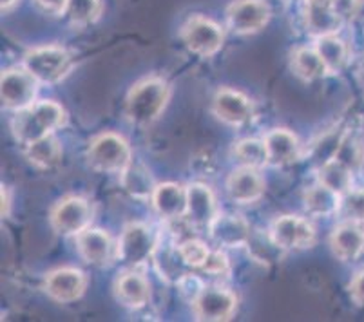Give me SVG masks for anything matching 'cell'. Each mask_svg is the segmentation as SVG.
<instances>
[{
	"label": "cell",
	"instance_id": "6da1fadb",
	"mask_svg": "<svg viewBox=\"0 0 364 322\" xmlns=\"http://www.w3.org/2000/svg\"><path fill=\"white\" fill-rule=\"evenodd\" d=\"M168 85L161 78H145L129 91L125 100V116L132 125L147 127L154 124L168 102Z\"/></svg>",
	"mask_w": 364,
	"mask_h": 322
},
{
	"label": "cell",
	"instance_id": "7a4b0ae2",
	"mask_svg": "<svg viewBox=\"0 0 364 322\" xmlns=\"http://www.w3.org/2000/svg\"><path fill=\"white\" fill-rule=\"evenodd\" d=\"M65 112L56 102H35L29 107L16 111L13 118V134L21 144L29 145L46 138L64 124Z\"/></svg>",
	"mask_w": 364,
	"mask_h": 322
},
{
	"label": "cell",
	"instance_id": "3957f363",
	"mask_svg": "<svg viewBox=\"0 0 364 322\" xmlns=\"http://www.w3.org/2000/svg\"><path fill=\"white\" fill-rule=\"evenodd\" d=\"M87 161L98 172H122L132 161L131 147L122 136L104 132L89 145Z\"/></svg>",
	"mask_w": 364,
	"mask_h": 322
},
{
	"label": "cell",
	"instance_id": "277c9868",
	"mask_svg": "<svg viewBox=\"0 0 364 322\" xmlns=\"http://www.w3.org/2000/svg\"><path fill=\"white\" fill-rule=\"evenodd\" d=\"M24 68L41 84H55L64 78L71 69V55L65 49L48 45L26 53Z\"/></svg>",
	"mask_w": 364,
	"mask_h": 322
},
{
	"label": "cell",
	"instance_id": "5b68a950",
	"mask_svg": "<svg viewBox=\"0 0 364 322\" xmlns=\"http://www.w3.org/2000/svg\"><path fill=\"white\" fill-rule=\"evenodd\" d=\"M38 80L22 65L18 69H8L2 73L0 78V95L2 104L11 111H22L35 104L36 91H38Z\"/></svg>",
	"mask_w": 364,
	"mask_h": 322
},
{
	"label": "cell",
	"instance_id": "8992f818",
	"mask_svg": "<svg viewBox=\"0 0 364 322\" xmlns=\"http://www.w3.org/2000/svg\"><path fill=\"white\" fill-rule=\"evenodd\" d=\"M156 247V237H154V234H152L147 225L131 223L122 232L117 255L124 264L136 268L154 255Z\"/></svg>",
	"mask_w": 364,
	"mask_h": 322
},
{
	"label": "cell",
	"instance_id": "52a82bcc",
	"mask_svg": "<svg viewBox=\"0 0 364 322\" xmlns=\"http://www.w3.org/2000/svg\"><path fill=\"white\" fill-rule=\"evenodd\" d=\"M49 219H51V227L56 234L78 235L85 228H89L92 219V208L84 198L71 195L53 207Z\"/></svg>",
	"mask_w": 364,
	"mask_h": 322
},
{
	"label": "cell",
	"instance_id": "ba28073f",
	"mask_svg": "<svg viewBox=\"0 0 364 322\" xmlns=\"http://www.w3.org/2000/svg\"><path fill=\"white\" fill-rule=\"evenodd\" d=\"M270 239L279 250H303L316 243V230L299 215H281L270 227Z\"/></svg>",
	"mask_w": 364,
	"mask_h": 322
},
{
	"label": "cell",
	"instance_id": "9c48e42d",
	"mask_svg": "<svg viewBox=\"0 0 364 322\" xmlns=\"http://www.w3.org/2000/svg\"><path fill=\"white\" fill-rule=\"evenodd\" d=\"M181 38L188 51L200 56H213L223 45V31L220 26L205 16H193L185 22Z\"/></svg>",
	"mask_w": 364,
	"mask_h": 322
},
{
	"label": "cell",
	"instance_id": "30bf717a",
	"mask_svg": "<svg viewBox=\"0 0 364 322\" xmlns=\"http://www.w3.org/2000/svg\"><path fill=\"white\" fill-rule=\"evenodd\" d=\"M270 20V8L264 0H236L228 6V28L236 35H250L259 31Z\"/></svg>",
	"mask_w": 364,
	"mask_h": 322
},
{
	"label": "cell",
	"instance_id": "8fae6325",
	"mask_svg": "<svg viewBox=\"0 0 364 322\" xmlns=\"http://www.w3.org/2000/svg\"><path fill=\"white\" fill-rule=\"evenodd\" d=\"M237 299L225 288H205L194 301V313L198 321L221 322L228 321L236 311Z\"/></svg>",
	"mask_w": 364,
	"mask_h": 322
},
{
	"label": "cell",
	"instance_id": "7c38bea8",
	"mask_svg": "<svg viewBox=\"0 0 364 322\" xmlns=\"http://www.w3.org/2000/svg\"><path fill=\"white\" fill-rule=\"evenodd\" d=\"M87 277L76 268H58L46 277L44 290L56 303H73L84 295Z\"/></svg>",
	"mask_w": 364,
	"mask_h": 322
},
{
	"label": "cell",
	"instance_id": "4fadbf2b",
	"mask_svg": "<svg viewBox=\"0 0 364 322\" xmlns=\"http://www.w3.org/2000/svg\"><path fill=\"white\" fill-rule=\"evenodd\" d=\"M213 111L218 119L232 127L245 125L252 119L254 114L252 102L243 92L234 89H221L216 92L213 100Z\"/></svg>",
	"mask_w": 364,
	"mask_h": 322
},
{
	"label": "cell",
	"instance_id": "5bb4252c",
	"mask_svg": "<svg viewBox=\"0 0 364 322\" xmlns=\"http://www.w3.org/2000/svg\"><path fill=\"white\" fill-rule=\"evenodd\" d=\"M76 243H78V252L85 263L95 264V267H107L114 259V250L109 234L98 228H85L84 232L76 235Z\"/></svg>",
	"mask_w": 364,
	"mask_h": 322
},
{
	"label": "cell",
	"instance_id": "9a60e30c",
	"mask_svg": "<svg viewBox=\"0 0 364 322\" xmlns=\"http://www.w3.org/2000/svg\"><path fill=\"white\" fill-rule=\"evenodd\" d=\"M227 192L230 199L240 205L256 203L264 194V181L257 168L241 167L228 176Z\"/></svg>",
	"mask_w": 364,
	"mask_h": 322
},
{
	"label": "cell",
	"instance_id": "2e32d148",
	"mask_svg": "<svg viewBox=\"0 0 364 322\" xmlns=\"http://www.w3.org/2000/svg\"><path fill=\"white\" fill-rule=\"evenodd\" d=\"M208 232H210V237L225 248L243 247L250 241V227L240 215L218 214L208 227Z\"/></svg>",
	"mask_w": 364,
	"mask_h": 322
},
{
	"label": "cell",
	"instance_id": "e0dca14e",
	"mask_svg": "<svg viewBox=\"0 0 364 322\" xmlns=\"http://www.w3.org/2000/svg\"><path fill=\"white\" fill-rule=\"evenodd\" d=\"M218 215L216 199L213 190L203 183L187 187V218L194 227H210Z\"/></svg>",
	"mask_w": 364,
	"mask_h": 322
},
{
	"label": "cell",
	"instance_id": "ac0fdd59",
	"mask_svg": "<svg viewBox=\"0 0 364 322\" xmlns=\"http://www.w3.org/2000/svg\"><path fill=\"white\" fill-rule=\"evenodd\" d=\"M151 201L156 214L164 219H180L187 215V188L181 185H156Z\"/></svg>",
	"mask_w": 364,
	"mask_h": 322
},
{
	"label": "cell",
	"instance_id": "d6986e66",
	"mask_svg": "<svg viewBox=\"0 0 364 322\" xmlns=\"http://www.w3.org/2000/svg\"><path fill=\"white\" fill-rule=\"evenodd\" d=\"M264 144H267L268 156H270V163L276 167L294 163L301 156V144L294 132L287 129H274L264 136Z\"/></svg>",
	"mask_w": 364,
	"mask_h": 322
},
{
	"label": "cell",
	"instance_id": "ffe728a7",
	"mask_svg": "<svg viewBox=\"0 0 364 322\" xmlns=\"http://www.w3.org/2000/svg\"><path fill=\"white\" fill-rule=\"evenodd\" d=\"M330 245L341 261H355L364 250V230L359 223L346 221L333 230Z\"/></svg>",
	"mask_w": 364,
	"mask_h": 322
},
{
	"label": "cell",
	"instance_id": "44dd1931",
	"mask_svg": "<svg viewBox=\"0 0 364 322\" xmlns=\"http://www.w3.org/2000/svg\"><path fill=\"white\" fill-rule=\"evenodd\" d=\"M304 24L310 35L324 36L337 33L341 20L333 13L332 0H306Z\"/></svg>",
	"mask_w": 364,
	"mask_h": 322
},
{
	"label": "cell",
	"instance_id": "7402d4cb",
	"mask_svg": "<svg viewBox=\"0 0 364 322\" xmlns=\"http://www.w3.org/2000/svg\"><path fill=\"white\" fill-rule=\"evenodd\" d=\"M114 291H117V299L124 306L138 310V308L145 306L149 301V290L147 279L138 272H125L117 279L114 284Z\"/></svg>",
	"mask_w": 364,
	"mask_h": 322
},
{
	"label": "cell",
	"instance_id": "603a6c76",
	"mask_svg": "<svg viewBox=\"0 0 364 322\" xmlns=\"http://www.w3.org/2000/svg\"><path fill=\"white\" fill-rule=\"evenodd\" d=\"M341 198L343 195L333 192L326 185H314L304 194V208L316 218H330L336 212H339Z\"/></svg>",
	"mask_w": 364,
	"mask_h": 322
},
{
	"label": "cell",
	"instance_id": "cb8c5ba5",
	"mask_svg": "<svg viewBox=\"0 0 364 322\" xmlns=\"http://www.w3.org/2000/svg\"><path fill=\"white\" fill-rule=\"evenodd\" d=\"M122 174V187L132 195V198L138 199H151L152 192L156 188V183L152 176L149 174L147 168L140 163H129Z\"/></svg>",
	"mask_w": 364,
	"mask_h": 322
},
{
	"label": "cell",
	"instance_id": "d4e9b609",
	"mask_svg": "<svg viewBox=\"0 0 364 322\" xmlns=\"http://www.w3.org/2000/svg\"><path fill=\"white\" fill-rule=\"evenodd\" d=\"M316 51L323 58L328 73H339L346 64V60H348V48L336 33L333 35L317 36Z\"/></svg>",
	"mask_w": 364,
	"mask_h": 322
},
{
	"label": "cell",
	"instance_id": "484cf974",
	"mask_svg": "<svg viewBox=\"0 0 364 322\" xmlns=\"http://www.w3.org/2000/svg\"><path fill=\"white\" fill-rule=\"evenodd\" d=\"M292 68L299 78L312 82V80H319L323 76L328 75V69L324 65L323 58L316 49L310 48H299L294 51L292 55Z\"/></svg>",
	"mask_w": 364,
	"mask_h": 322
},
{
	"label": "cell",
	"instance_id": "4316f807",
	"mask_svg": "<svg viewBox=\"0 0 364 322\" xmlns=\"http://www.w3.org/2000/svg\"><path fill=\"white\" fill-rule=\"evenodd\" d=\"M26 156H28V159L35 167L51 168L60 161L62 149L60 144L56 141V138L49 134L46 138L38 139V141L29 144L28 149H26Z\"/></svg>",
	"mask_w": 364,
	"mask_h": 322
},
{
	"label": "cell",
	"instance_id": "83f0119b",
	"mask_svg": "<svg viewBox=\"0 0 364 322\" xmlns=\"http://www.w3.org/2000/svg\"><path fill=\"white\" fill-rule=\"evenodd\" d=\"M352 172L353 171H350L346 165L332 158L319 168V183L326 185V187L332 188L339 195H344L346 192L352 190Z\"/></svg>",
	"mask_w": 364,
	"mask_h": 322
},
{
	"label": "cell",
	"instance_id": "f1b7e54d",
	"mask_svg": "<svg viewBox=\"0 0 364 322\" xmlns=\"http://www.w3.org/2000/svg\"><path fill=\"white\" fill-rule=\"evenodd\" d=\"M234 158L240 161L243 167L250 168H261L267 163H270V156H268V149L264 139L247 138L241 139L234 145Z\"/></svg>",
	"mask_w": 364,
	"mask_h": 322
},
{
	"label": "cell",
	"instance_id": "f546056e",
	"mask_svg": "<svg viewBox=\"0 0 364 322\" xmlns=\"http://www.w3.org/2000/svg\"><path fill=\"white\" fill-rule=\"evenodd\" d=\"M154 261H156V267L160 270V274L164 275L168 281H180L185 275V272L181 270V267H187L180 254V248H160L156 247L154 250Z\"/></svg>",
	"mask_w": 364,
	"mask_h": 322
},
{
	"label": "cell",
	"instance_id": "4dcf8cb0",
	"mask_svg": "<svg viewBox=\"0 0 364 322\" xmlns=\"http://www.w3.org/2000/svg\"><path fill=\"white\" fill-rule=\"evenodd\" d=\"M100 0H68V6H65V15L76 26L91 24L100 16Z\"/></svg>",
	"mask_w": 364,
	"mask_h": 322
},
{
	"label": "cell",
	"instance_id": "1f68e13d",
	"mask_svg": "<svg viewBox=\"0 0 364 322\" xmlns=\"http://www.w3.org/2000/svg\"><path fill=\"white\" fill-rule=\"evenodd\" d=\"M363 145L353 136H346V138L341 139L336 152H333V158L343 165H346L350 171H357L363 165Z\"/></svg>",
	"mask_w": 364,
	"mask_h": 322
},
{
	"label": "cell",
	"instance_id": "d6a6232c",
	"mask_svg": "<svg viewBox=\"0 0 364 322\" xmlns=\"http://www.w3.org/2000/svg\"><path fill=\"white\" fill-rule=\"evenodd\" d=\"M339 212L346 221L363 223L364 221V190H350L341 198Z\"/></svg>",
	"mask_w": 364,
	"mask_h": 322
},
{
	"label": "cell",
	"instance_id": "836d02e7",
	"mask_svg": "<svg viewBox=\"0 0 364 322\" xmlns=\"http://www.w3.org/2000/svg\"><path fill=\"white\" fill-rule=\"evenodd\" d=\"M178 248H180V254L181 257H183L185 264L193 268L203 267L208 254H210V250H208L201 241H196V239H187V241L180 243V247Z\"/></svg>",
	"mask_w": 364,
	"mask_h": 322
},
{
	"label": "cell",
	"instance_id": "e575fe53",
	"mask_svg": "<svg viewBox=\"0 0 364 322\" xmlns=\"http://www.w3.org/2000/svg\"><path fill=\"white\" fill-rule=\"evenodd\" d=\"M333 13L337 18L341 20V24L350 22L359 15L360 8H363V0H332Z\"/></svg>",
	"mask_w": 364,
	"mask_h": 322
},
{
	"label": "cell",
	"instance_id": "d590c367",
	"mask_svg": "<svg viewBox=\"0 0 364 322\" xmlns=\"http://www.w3.org/2000/svg\"><path fill=\"white\" fill-rule=\"evenodd\" d=\"M178 288H180V294L183 295V299H187L188 303H193L196 301L198 297L201 295V291L205 290L203 283H201L200 279L196 277V275H188L185 274L183 277L178 281Z\"/></svg>",
	"mask_w": 364,
	"mask_h": 322
},
{
	"label": "cell",
	"instance_id": "8d00e7d4",
	"mask_svg": "<svg viewBox=\"0 0 364 322\" xmlns=\"http://www.w3.org/2000/svg\"><path fill=\"white\" fill-rule=\"evenodd\" d=\"M228 259L223 252L216 250V252H210L207 257V261L203 263L201 270L207 272L210 275H225L228 272Z\"/></svg>",
	"mask_w": 364,
	"mask_h": 322
},
{
	"label": "cell",
	"instance_id": "74e56055",
	"mask_svg": "<svg viewBox=\"0 0 364 322\" xmlns=\"http://www.w3.org/2000/svg\"><path fill=\"white\" fill-rule=\"evenodd\" d=\"M350 294H352L353 301L360 306H364V272L357 274L353 281L350 283Z\"/></svg>",
	"mask_w": 364,
	"mask_h": 322
},
{
	"label": "cell",
	"instance_id": "f35d334b",
	"mask_svg": "<svg viewBox=\"0 0 364 322\" xmlns=\"http://www.w3.org/2000/svg\"><path fill=\"white\" fill-rule=\"evenodd\" d=\"M35 2L41 6L44 11L53 13V15L65 13V6H68V0H35Z\"/></svg>",
	"mask_w": 364,
	"mask_h": 322
},
{
	"label": "cell",
	"instance_id": "ab89813d",
	"mask_svg": "<svg viewBox=\"0 0 364 322\" xmlns=\"http://www.w3.org/2000/svg\"><path fill=\"white\" fill-rule=\"evenodd\" d=\"M9 203H11V199H9V190L2 187V218H6V215L9 214Z\"/></svg>",
	"mask_w": 364,
	"mask_h": 322
},
{
	"label": "cell",
	"instance_id": "60d3db41",
	"mask_svg": "<svg viewBox=\"0 0 364 322\" xmlns=\"http://www.w3.org/2000/svg\"><path fill=\"white\" fill-rule=\"evenodd\" d=\"M16 0H2V9H9Z\"/></svg>",
	"mask_w": 364,
	"mask_h": 322
},
{
	"label": "cell",
	"instance_id": "b9f144b4",
	"mask_svg": "<svg viewBox=\"0 0 364 322\" xmlns=\"http://www.w3.org/2000/svg\"><path fill=\"white\" fill-rule=\"evenodd\" d=\"M363 73H364V60H363Z\"/></svg>",
	"mask_w": 364,
	"mask_h": 322
},
{
	"label": "cell",
	"instance_id": "7bdbcfd3",
	"mask_svg": "<svg viewBox=\"0 0 364 322\" xmlns=\"http://www.w3.org/2000/svg\"><path fill=\"white\" fill-rule=\"evenodd\" d=\"M287 2H294V0H287Z\"/></svg>",
	"mask_w": 364,
	"mask_h": 322
}]
</instances>
